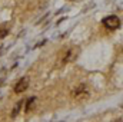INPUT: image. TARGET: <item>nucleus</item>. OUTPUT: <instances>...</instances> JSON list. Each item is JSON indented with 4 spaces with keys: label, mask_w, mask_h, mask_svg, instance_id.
Here are the masks:
<instances>
[{
    "label": "nucleus",
    "mask_w": 123,
    "mask_h": 122,
    "mask_svg": "<svg viewBox=\"0 0 123 122\" xmlns=\"http://www.w3.org/2000/svg\"><path fill=\"white\" fill-rule=\"evenodd\" d=\"M103 25H105V27L109 29V30H116V29L120 27V19H119L117 16L112 14V16H107V17L103 19Z\"/></svg>",
    "instance_id": "f257e3e1"
},
{
    "label": "nucleus",
    "mask_w": 123,
    "mask_h": 122,
    "mask_svg": "<svg viewBox=\"0 0 123 122\" xmlns=\"http://www.w3.org/2000/svg\"><path fill=\"white\" fill-rule=\"evenodd\" d=\"M73 96L77 99V101H82V99H87L89 98V91L86 88V85H79L74 91H73Z\"/></svg>",
    "instance_id": "f03ea898"
},
{
    "label": "nucleus",
    "mask_w": 123,
    "mask_h": 122,
    "mask_svg": "<svg viewBox=\"0 0 123 122\" xmlns=\"http://www.w3.org/2000/svg\"><path fill=\"white\" fill-rule=\"evenodd\" d=\"M79 53H80V49H79V46H72L69 50H67V53L64 55V59L63 62L64 63H67V62H73L77 56H79Z\"/></svg>",
    "instance_id": "7ed1b4c3"
},
{
    "label": "nucleus",
    "mask_w": 123,
    "mask_h": 122,
    "mask_svg": "<svg viewBox=\"0 0 123 122\" xmlns=\"http://www.w3.org/2000/svg\"><path fill=\"white\" fill-rule=\"evenodd\" d=\"M27 88H29V78H22V79L17 81V83L14 85V93L26 92Z\"/></svg>",
    "instance_id": "20e7f679"
},
{
    "label": "nucleus",
    "mask_w": 123,
    "mask_h": 122,
    "mask_svg": "<svg viewBox=\"0 0 123 122\" xmlns=\"http://www.w3.org/2000/svg\"><path fill=\"white\" fill-rule=\"evenodd\" d=\"M36 103H37V98H34V96H31V98H29V99L26 101V105H25V112H26V114H29V112H31V111L34 109Z\"/></svg>",
    "instance_id": "39448f33"
},
{
    "label": "nucleus",
    "mask_w": 123,
    "mask_h": 122,
    "mask_svg": "<svg viewBox=\"0 0 123 122\" xmlns=\"http://www.w3.org/2000/svg\"><path fill=\"white\" fill-rule=\"evenodd\" d=\"M23 103H25V101H19V102L14 105V108H13V111H12V118H16V116L19 115V111H20V108H22Z\"/></svg>",
    "instance_id": "423d86ee"
},
{
    "label": "nucleus",
    "mask_w": 123,
    "mask_h": 122,
    "mask_svg": "<svg viewBox=\"0 0 123 122\" xmlns=\"http://www.w3.org/2000/svg\"><path fill=\"white\" fill-rule=\"evenodd\" d=\"M7 33H9V27H7V26L0 27V40H1V39H4V37L7 36Z\"/></svg>",
    "instance_id": "0eeeda50"
},
{
    "label": "nucleus",
    "mask_w": 123,
    "mask_h": 122,
    "mask_svg": "<svg viewBox=\"0 0 123 122\" xmlns=\"http://www.w3.org/2000/svg\"><path fill=\"white\" fill-rule=\"evenodd\" d=\"M76 1H79V0H76Z\"/></svg>",
    "instance_id": "6e6552de"
}]
</instances>
